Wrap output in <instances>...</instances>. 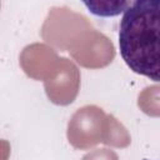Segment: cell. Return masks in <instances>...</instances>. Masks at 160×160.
I'll list each match as a JSON object with an SVG mask.
<instances>
[{
	"label": "cell",
	"mask_w": 160,
	"mask_h": 160,
	"mask_svg": "<svg viewBox=\"0 0 160 160\" xmlns=\"http://www.w3.org/2000/svg\"><path fill=\"white\" fill-rule=\"evenodd\" d=\"M119 48L130 70L160 81V0L131 2L120 20Z\"/></svg>",
	"instance_id": "cell-1"
},
{
	"label": "cell",
	"mask_w": 160,
	"mask_h": 160,
	"mask_svg": "<svg viewBox=\"0 0 160 160\" xmlns=\"http://www.w3.org/2000/svg\"><path fill=\"white\" fill-rule=\"evenodd\" d=\"M108 115L96 105L78 109L68 124V140L79 150H88L104 140Z\"/></svg>",
	"instance_id": "cell-2"
},
{
	"label": "cell",
	"mask_w": 160,
	"mask_h": 160,
	"mask_svg": "<svg viewBox=\"0 0 160 160\" xmlns=\"http://www.w3.org/2000/svg\"><path fill=\"white\" fill-rule=\"evenodd\" d=\"M79 84L80 75L76 66L68 59H61L56 76L45 81V89L52 102L66 105L75 99Z\"/></svg>",
	"instance_id": "cell-3"
},
{
	"label": "cell",
	"mask_w": 160,
	"mask_h": 160,
	"mask_svg": "<svg viewBox=\"0 0 160 160\" xmlns=\"http://www.w3.org/2000/svg\"><path fill=\"white\" fill-rule=\"evenodd\" d=\"M71 54L81 65L86 68H99L108 65L112 60L114 48L104 35L91 30L84 34L81 45L74 49Z\"/></svg>",
	"instance_id": "cell-4"
},
{
	"label": "cell",
	"mask_w": 160,
	"mask_h": 160,
	"mask_svg": "<svg viewBox=\"0 0 160 160\" xmlns=\"http://www.w3.org/2000/svg\"><path fill=\"white\" fill-rule=\"evenodd\" d=\"M60 60L51 49L40 44L28 46L20 56V62L25 72L34 79H42L45 81L49 80L52 74L49 69L56 70Z\"/></svg>",
	"instance_id": "cell-5"
},
{
	"label": "cell",
	"mask_w": 160,
	"mask_h": 160,
	"mask_svg": "<svg viewBox=\"0 0 160 160\" xmlns=\"http://www.w3.org/2000/svg\"><path fill=\"white\" fill-rule=\"evenodd\" d=\"M130 141V135L122 126V124H120L112 115H108L102 142L110 146L126 148Z\"/></svg>",
	"instance_id": "cell-6"
},
{
	"label": "cell",
	"mask_w": 160,
	"mask_h": 160,
	"mask_svg": "<svg viewBox=\"0 0 160 160\" xmlns=\"http://www.w3.org/2000/svg\"><path fill=\"white\" fill-rule=\"evenodd\" d=\"M138 106L149 116H160V85L146 86L139 94Z\"/></svg>",
	"instance_id": "cell-7"
},
{
	"label": "cell",
	"mask_w": 160,
	"mask_h": 160,
	"mask_svg": "<svg viewBox=\"0 0 160 160\" xmlns=\"http://www.w3.org/2000/svg\"><path fill=\"white\" fill-rule=\"evenodd\" d=\"M84 4L92 14L99 16H115L131 5L130 1H85Z\"/></svg>",
	"instance_id": "cell-8"
},
{
	"label": "cell",
	"mask_w": 160,
	"mask_h": 160,
	"mask_svg": "<svg viewBox=\"0 0 160 160\" xmlns=\"http://www.w3.org/2000/svg\"><path fill=\"white\" fill-rule=\"evenodd\" d=\"M82 160H119L115 151L110 149H95L88 152Z\"/></svg>",
	"instance_id": "cell-9"
}]
</instances>
